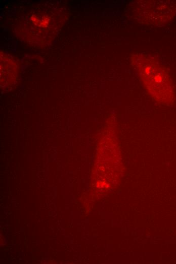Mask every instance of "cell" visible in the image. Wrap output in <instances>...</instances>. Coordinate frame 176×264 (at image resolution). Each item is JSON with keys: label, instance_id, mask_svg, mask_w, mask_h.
<instances>
[{"label": "cell", "instance_id": "obj_1", "mask_svg": "<svg viewBox=\"0 0 176 264\" xmlns=\"http://www.w3.org/2000/svg\"><path fill=\"white\" fill-rule=\"evenodd\" d=\"M133 65L150 95L157 103L170 105L174 100V90L167 71L150 56L134 55Z\"/></svg>", "mask_w": 176, "mask_h": 264}, {"label": "cell", "instance_id": "obj_2", "mask_svg": "<svg viewBox=\"0 0 176 264\" xmlns=\"http://www.w3.org/2000/svg\"><path fill=\"white\" fill-rule=\"evenodd\" d=\"M168 2L158 1H140L134 6L133 12L142 23L157 25L161 24L169 13Z\"/></svg>", "mask_w": 176, "mask_h": 264}]
</instances>
